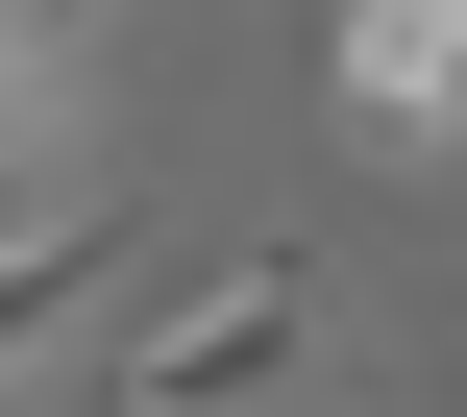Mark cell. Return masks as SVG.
<instances>
[{"label":"cell","mask_w":467,"mask_h":417,"mask_svg":"<svg viewBox=\"0 0 467 417\" xmlns=\"http://www.w3.org/2000/svg\"><path fill=\"white\" fill-rule=\"evenodd\" d=\"M296 369H320V270H296V246H222V270L123 344V417H296Z\"/></svg>","instance_id":"1"},{"label":"cell","mask_w":467,"mask_h":417,"mask_svg":"<svg viewBox=\"0 0 467 417\" xmlns=\"http://www.w3.org/2000/svg\"><path fill=\"white\" fill-rule=\"evenodd\" d=\"M320 123L369 172H443L467 147V0H320Z\"/></svg>","instance_id":"2"},{"label":"cell","mask_w":467,"mask_h":417,"mask_svg":"<svg viewBox=\"0 0 467 417\" xmlns=\"http://www.w3.org/2000/svg\"><path fill=\"white\" fill-rule=\"evenodd\" d=\"M99 295H123V221H99V197H49V221H0V393H25V369H49L74 320H99Z\"/></svg>","instance_id":"3"},{"label":"cell","mask_w":467,"mask_h":417,"mask_svg":"<svg viewBox=\"0 0 467 417\" xmlns=\"http://www.w3.org/2000/svg\"><path fill=\"white\" fill-rule=\"evenodd\" d=\"M0 197H25V25H0Z\"/></svg>","instance_id":"4"},{"label":"cell","mask_w":467,"mask_h":417,"mask_svg":"<svg viewBox=\"0 0 467 417\" xmlns=\"http://www.w3.org/2000/svg\"><path fill=\"white\" fill-rule=\"evenodd\" d=\"M0 25H25V49H74V25H99V0H0Z\"/></svg>","instance_id":"5"}]
</instances>
